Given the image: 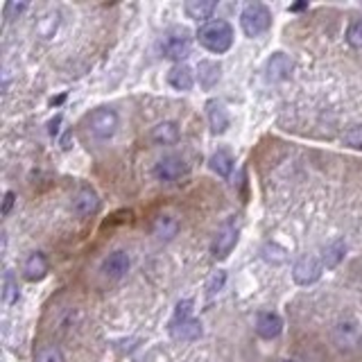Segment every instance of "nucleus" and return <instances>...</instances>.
Returning <instances> with one entry per match:
<instances>
[{
  "label": "nucleus",
  "mask_w": 362,
  "mask_h": 362,
  "mask_svg": "<svg viewBox=\"0 0 362 362\" xmlns=\"http://www.w3.org/2000/svg\"><path fill=\"white\" fill-rule=\"evenodd\" d=\"M304 7H306V3H301V5H292L290 9H292V12H297V9H304Z\"/></svg>",
  "instance_id": "2f4dec72"
},
{
  "label": "nucleus",
  "mask_w": 362,
  "mask_h": 362,
  "mask_svg": "<svg viewBox=\"0 0 362 362\" xmlns=\"http://www.w3.org/2000/svg\"><path fill=\"white\" fill-rule=\"evenodd\" d=\"M150 139H152V143H157V145H175L179 141V127L175 123H170V120L159 123L152 129Z\"/></svg>",
  "instance_id": "6ab92c4d"
},
{
  "label": "nucleus",
  "mask_w": 362,
  "mask_h": 362,
  "mask_svg": "<svg viewBox=\"0 0 362 362\" xmlns=\"http://www.w3.org/2000/svg\"><path fill=\"white\" fill-rule=\"evenodd\" d=\"M224 281H226V274H224V272H220V269H217L215 274L211 276V281H208V285H206L208 294H215V292H220V290H222V285H224Z\"/></svg>",
  "instance_id": "cd10ccee"
},
{
  "label": "nucleus",
  "mask_w": 362,
  "mask_h": 362,
  "mask_svg": "<svg viewBox=\"0 0 362 362\" xmlns=\"http://www.w3.org/2000/svg\"><path fill=\"white\" fill-rule=\"evenodd\" d=\"M240 27L247 36H260L272 27V12L262 3H249L240 12Z\"/></svg>",
  "instance_id": "f03ea898"
},
{
  "label": "nucleus",
  "mask_w": 362,
  "mask_h": 362,
  "mask_svg": "<svg viewBox=\"0 0 362 362\" xmlns=\"http://www.w3.org/2000/svg\"><path fill=\"white\" fill-rule=\"evenodd\" d=\"M57 25H59V12H50V14H45L41 18L39 25H36V30H39L45 39H48V36H52L54 32H57Z\"/></svg>",
  "instance_id": "393cba45"
},
{
  "label": "nucleus",
  "mask_w": 362,
  "mask_h": 362,
  "mask_svg": "<svg viewBox=\"0 0 362 362\" xmlns=\"http://www.w3.org/2000/svg\"><path fill=\"white\" fill-rule=\"evenodd\" d=\"M222 77V66L217 61H211V59H204V61H199V66H197V81H199V86L202 88H213L217 81H220Z\"/></svg>",
  "instance_id": "2eb2a0df"
},
{
  "label": "nucleus",
  "mask_w": 362,
  "mask_h": 362,
  "mask_svg": "<svg viewBox=\"0 0 362 362\" xmlns=\"http://www.w3.org/2000/svg\"><path fill=\"white\" fill-rule=\"evenodd\" d=\"M25 9H27L25 3H7V5H5V18H7V21H12L14 16L23 14Z\"/></svg>",
  "instance_id": "c85d7f7f"
},
{
  "label": "nucleus",
  "mask_w": 362,
  "mask_h": 362,
  "mask_svg": "<svg viewBox=\"0 0 362 362\" xmlns=\"http://www.w3.org/2000/svg\"><path fill=\"white\" fill-rule=\"evenodd\" d=\"M48 272H50V262L45 258V253H41V251H32L23 262V276L27 281H41V278H45Z\"/></svg>",
  "instance_id": "9b49d317"
},
{
  "label": "nucleus",
  "mask_w": 362,
  "mask_h": 362,
  "mask_svg": "<svg viewBox=\"0 0 362 362\" xmlns=\"http://www.w3.org/2000/svg\"><path fill=\"white\" fill-rule=\"evenodd\" d=\"M186 172H188V163L181 157L170 154V157H163L157 166H154V179L161 181V184H172V181L184 177Z\"/></svg>",
  "instance_id": "39448f33"
},
{
  "label": "nucleus",
  "mask_w": 362,
  "mask_h": 362,
  "mask_svg": "<svg viewBox=\"0 0 362 362\" xmlns=\"http://www.w3.org/2000/svg\"><path fill=\"white\" fill-rule=\"evenodd\" d=\"M170 335L175 340H181V342L197 340L199 335H202V324H199L195 317H172Z\"/></svg>",
  "instance_id": "0eeeda50"
},
{
  "label": "nucleus",
  "mask_w": 362,
  "mask_h": 362,
  "mask_svg": "<svg viewBox=\"0 0 362 362\" xmlns=\"http://www.w3.org/2000/svg\"><path fill=\"white\" fill-rule=\"evenodd\" d=\"M206 113H208V125H211L213 134H224L229 129V113H226L222 102L211 100V102L206 104Z\"/></svg>",
  "instance_id": "f3484780"
},
{
  "label": "nucleus",
  "mask_w": 362,
  "mask_h": 362,
  "mask_svg": "<svg viewBox=\"0 0 362 362\" xmlns=\"http://www.w3.org/2000/svg\"><path fill=\"white\" fill-rule=\"evenodd\" d=\"M0 294H3V304L5 306H14L18 304V299H21V288H18V281L14 276L12 269H5L3 274V285H0Z\"/></svg>",
  "instance_id": "412c9836"
},
{
  "label": "nucleus",
  "mask_w": 362,
  "mask_h": 362,
  "mask_svg": "<svg viewBox=\"0 0 362 362\" xmlns=\"http://www.w3.org/2000/svg\"><path fill=\"white\" fill-rule=\"evenodd\" d=\"M88 129L95 139H111L118 129V113L109 107H100L88 116Z\"/></svg>",
  "instance_id": "7ed1b4c3"
},
{
  "label": "nucleus",
  "mask_w": 362,
  "mask_h": 362,
  "mask_svg": "<svg viewBox=\"0 0 362 362\" xmlns=\"http://www.w3.org/2000/svg\"><path fill=\"white\" fill-rule=\"evenodd\" d=\"M163 54H166L168 59H175L177 63H181V59H186L190 54V41L181 34H172L168 36L166 41H163Z\"/></svg>",
  "instance_id": "ddd939ff"
},
{
  "label": "nucleus",
  "mask_w": 362,
  "mask_h": 362,
  "mask_svg": "<svg viewBox=\"0 0 362 362\" xmlns=\"http://www.w3.org/2000/svg\"><path fill=\"white\" fill-rule=\"evenodd\" d=\"M360 344H362V340H360Z\"/></svg>",
  "instance_id": "473e14b6"
},
{
  "label": "nucleus",
  "mask_w": 362,
  "mask_h": 362,
  "mask_svg": "<svg viewBox=\"0 0 362 362\" xmlns=\"http://www.w3.org/2000/svg\"><path fill=\"white\" fill-rule=\"evenodd\" d=\"M186 9V16L193 18V21H206L213 16L215 12V3L213 0H188V3L184 5Z\"/></svg>",
  "instance_id": "aec40b11"
},
{
  "label": "nucleus",
  "mask_w": 362,
  "mask_h": 362,
  "mask_svg": "<svg viewBox=\"0 0 362 362\" xmlns=\"http://www.w3.org/2000/svg\"><path fill=\"white\" fill-rule=\"evenodd\" d=\"M344 253H347V242H344V240H335L331 244H326L324 256H322L324 267L326 269H335L344 260Z\"/></svg>",
  "instance_id": "4be33fe9"
},
{
  "label": "nucleus",
  "mask_w": 362,
  "mask_h": 362,
  "mask_svg": "<svg viewBox=\"0 0 362 362\" xmlns=\"http://www.w3.org/2000/svg\"><path fill=\"white\" fill-rule=\"evenodd\" d=\"M152 233L157 235L159 240H172L179 233V222L177 217L172 215H159L157 220L152 222Z\"/></svg>",
  "instance_id": "a211bd4d"
},
{
  "label": "nucleus",
  "mask_w": 362,
  "mask_h": 362,
  "mask_svg": "<svg viewBox=\"0 0 362 362\" xmlns=\"http://www.w3.org/2000/svg\"><path fill=\"white\" fill-rule=\"evenodd\" d=\"M324 272V262L313 256V253H306V256H301L292 267V278L294 283L299 285H313L315 281H320Z\"/></svg>",
  "instance_id": "20e7f679"
},
{
  "label": "nucleus",
  "mask_w": 362,
  "mask_h": 362,
  "mask_svg": "<svg viewBox=\"0 0 362 362\" xmlns=\"http://www.w3.org/2000/svg\"><path fill=\"white\" fill-rule=\"evenodd\" d=\"M72 211L79 217H90L100 211V197L93 188H79L72 197Z\"/></svg>",
  "instance_id": "6e6552de"
},
{
  "label": "nucleus",
  "mask_w": 362,
  "mask_h": 362,
  "mask_svg": "<svg viewBox=\"0 0 362 362\" xmlns=\"http://www.w3.org/2000/svg\"><path fill=\"white\" fill-rule=\"evenodd\" d=\"M59 123H61V116H57V118H54V120H50V129H48V132H50L52 136L59 132V127H57Z\"/></svg>",
  "instance_id": "7c9ffc66"
},
{
  "label": "nucleus",
  "mask_w": 362,
  "mask_h": 362,
  "mask_svg": "<svg viewBox=\"0 0 362 362\" xmlns=\"http://www.w3.org/2000/svg\"><path fill=\"white\" fill-rule=\"evenodd\" d=\"M342 143L353 150H362V125L349 127V129L342 134Z\"/></svg>",
  "instance_id": "a878e982"
},
{
  "label": "nucleus",
  "mask_w": 362,
  "mask_h": 362,
  "mask_svg": "<svg viewBox=\"0 0 362 362\" xmlns=\"http://www.w3.org/2000/svg\"><path fill=\"white\" fill-rule=\"evenodd\" d=\"M294 63L292 59L288 57L283 52H274L272 57L267 59V66H265V72H267V79L272 81H283L290 77V72H292Z\"/></svg>",
  "instance_id": "9d476101"
},
{
  "label": "nucleus",
  "mask_w": 362,
  "mask_h": 362,
  "mask_svg": "<svg viewBox=\"0 0 362 362\" xmlns=\"http://www.w3.org/2000/svg\"><path fill=\"white\" fill-rule=\"evenodd\" d=\"M14 202H16V193H14V190H7V193H5V199H3V208H0V213H3V215L7 217L9 211H12Z\"/></svg>",
  "instance_id": "c756f323"
},
{
  "label": "nucleus",
  "mask_w": 362,
  "mask_h": 362,
  "mask_svg": "<svg viewBox=\"0 0 362 362\" xmlns=\"http://www.w3.org/2000/svg\"><path fill=\"white\" fill-rule=\"evenodd\" d=\"M102 272L109 278H123L129 272V256L125 251H113L109 253L102 262Z\"/></svg>",
  "instance_id": "4468645a"
},
{
  "label": "nucleus",
  "mask_w": 362,
  "mask_h": 362,
  "mask_svg": "<svg viewBox=\"0 0 362 362\" xmlns=\"http://www.w3.org/2000/svg\"><path fill=\"white\" fill-rule=\"evenodd\" d=\"M34 362H66V360H63V351L57 344H43V347L36 351Z\"/></svg>",
  "instance_id": "b1692460"
},
{
  "label": "nucleus",
  "mask_w": 362,
  "mask_h": 362,
  "mask_svg": "<svg viewBox=\"0 0 362 362\" xmlns=\"http://www.w3.org/2000/svg\"><path fill=\"white\" fill-rule=\"evenodd\" d=\"M235 244H238V226H235L233 222H226L220 226V231L215 233L211 251H213L215 258H226L233 251Z\"/></svg>",
  "instance_id": "423d86ee"
},
{
  "label": "nucleus",
  "mask_w": 362,
  "mask_h": 362,
  "mask_svg": "<svg viewBox=\"0 0 362 362\" xmlns=\"http://www.w3.org/2000/svg\"><path fill=\"white\" fill-rule=\"evenodd\" d=\"M283 331V320H281V315L272 313V310H265L256 317V333L258 338L262 340H274Z\"/></svg>",
  "instance_id": "1a4fd4ad"
},
{
  "label": "nucleus",
  "mask_w": 362,
  "mask_h": 362,
  "mask_svg": "<svg viewBox=\"0 0 362 362\" xmlns=\"http://www.w3.org/2000/svg\"><path fill=\"white\" fill-rule=\"evenodd\" d=\"M197 41L213 54H224L233 45V27L224 18L208 21L197 30Z\"/></svg>",
  "instance_id": "f257e3e1"
},
{
  "label": "nucleus",
  "mask_w": 362,
  "mask_h": 362,
  "mask_svg": "<svg viewBox=\"0 0 362 362\" xmlns=\"http://www.w3.org/2000/svg\"><path fill=\"white\" fill-rule=\"evenodd\" d=\"M208 166H211V170L215 172V175H220V177H229L231 175V170H233V157L229 152H224V150H217L211 161H208Z\"/></svg>",
  "instance_id": "5701e85b"
},
{
  "label": "nucleus",
  "mask_w": 362,
  "mask_h": 362,
  "mask_svg": "<svg viewBox=\"0 0 362 362\" xmlns=\"http://www.w3.org/2000/svg\"><path fill=\"white\" fill-rule=\"evenodd\" d=\"M347 43L351 48L362 50V21H353L347 30Z\"/></svg>",
  "instance_id": "bb28decb"
},
{
  "label": "nucleus",
  "mask_w": 362,
  "mask_h": 362,
  "mask_svg": "<svg viewBox=\"0 0 362 362\" xmlns=\"http://www.w3.org/2000/svg\"><path fill=\"white\" fill-rule=\"evenodd\" d=\"M168 84L175 90H190L195 84V75L186 63H175L168 72Z\"/></svg>",
  "instance_id": "dca6fc26"
},
{
  "label": "nucleus",
  "mask_w": 362,
  "mask_h": 362,
  "mask_svg": "<svg viewBox=\"0 0 362 362\" xmlns=\"http://www.w3.org/2000/svg\"><path fill=\"white\" fill-rule=\"evenodd\" d=\"M333 340L340 349H351L362 340L360 329L356 322H340L333 331Z\"/></svg>",
  "instance_id": "f8f14e48"
}]
</instances>
